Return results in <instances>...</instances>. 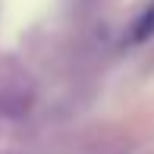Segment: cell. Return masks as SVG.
Listing matches in <instances>:
<instances>
[{"instance_id":"6da1fadb","label":"cell","mask_w":154,"mask_h":154,"mask_svg":"<svg viewBox=\"0 0 154 154\" xmlns=\"http://www.w3.org/2000/svg\"><path fill=\"white\" fill-rule=\"evenodd\" d=\"M154 35V3H148L142 10V16L132 22V29H129V41L132 44H142V41H148Z\"/></svg>"}]
</instances>
